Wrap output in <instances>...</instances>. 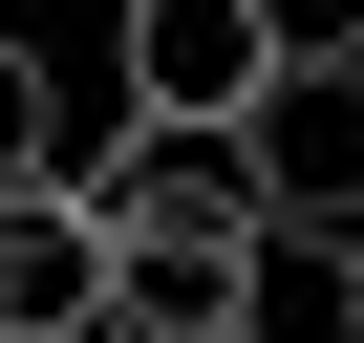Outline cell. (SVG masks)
<instances>
[{"instance_id":"cell-2","label":"cell","mask_w":364,"mask_h":343,"mask_svg":"<svg viewBox=\"0 0 364 343\" xmlns=\"http://www.w3.org/2000/svg\"><path fill=\"white\" fill-rule=\"evenodd\" d=\"M107 86L171 107V129H236L279 86V0H129V22H107Z\"/></svg>"},{"instance_id":"cell-1","label":"cell","mask_w":364,"mask_h":343,"mask_svg":"<svg viewBox=\"0 0 364 343\" xmlns=\"http://www.w3.org/2000/svg\"><path fill=\"white\" fill-rule=\"evenodd\" d=\"M257 194H279V258H343L364 236V65H279L257 107Z\"/></svg>"},{"instance_id":"cell-7","label":"cell","mask_w":364,"mask_h":343,"mask_svg":"<svg viewBox=\"0 0 364 343\" xmlns=\"http://www.w3.org/2000/svg\"><path fill=\"white\" fill-rule=\"evenodd\" d=\"M279 65H364V0H279Z\"/></svg>"},{"instance_id":"cell-4","label":"cell","mask_w":364,"mask_h":343,"mask_svg":"<svg viewBox=\"0 0 364 343\" xmlns=\"http://www.w3.org/2000/svg\"><path fill=\"white\" fill-rule=\"evenodd\" d=\"M107 194L86 172H22V194H0V343H107Z\"/></svg>"},{"instance_id":"cell-5","label":"cell","mask_w":364,"mask_h":343,"mask_svg":"<svg viewBox=\"0 0 364 343\" xmlns=\"http://www.w3.org/2000/svg\"><path fill=\"white\" fill-rule=\"evenodd\" d=\"M257 300H279V236H129L107 258V343H257Z\"/></svg>"},{"instance_id":"cell-3","label":"cell","mask_w":364,"mask_h":343,"mask_svg":"<svg viewBox=\"0 0 364 343\" xmlns=\"http://www.w3.org/2000/svg\"><path fill=\"white\" fill-rule=\"evenodd\" d=\"M86 194H107L129 236H279L257 129H171V107H129V129H107V172H86Z\"/></svg>"},{"instance_id":"cell-6","label":"cell","mask_w":364,"mask_h":343,"mask_svg":"<svg viewBox=\"0 0 364 343\" xmlns=\"http://www.w3.org/2000/svg\"><path fill=\"white\" fill-rule=\"evenodd\" d=\"M22 172H65V86H43V43H0V194Z\"/></svg>"}]
</instances>
